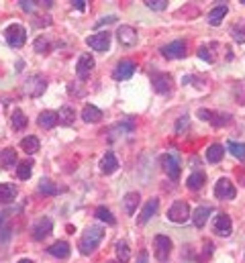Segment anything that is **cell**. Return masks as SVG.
Masks as SVG:
<instances>
[{
  "mask_svg": "<svg viewBox=\"0 0 245 263\" xmlns=\"http://www.w3.org/2000/svg\"><path fill=\"white\" fill-rule=\"evenodd\" d=\"M72 4H74L78 10H84V8H86V2H84V0H76V2H72Z\"/></svg>",
  "mask_w": 245,
  "mask_h": 263,
  "instance_id": "cell-47",
  "label": "cell"
},
{
  "mask_svg": "<svg viewBox=\"0 0 245 263\" xmlns=\"http://www.w3.org/2000/svg\"><path fill=\"white\" fill-rule=\"evenodd\" d=\"M6 241H10V227L8 225H4L0 229V245H4Z\"/></svg>",
  "mask_w": 245,
  "mask_h": 263,
  "instance_id": "cell-43",
  "label": "cell"
},
{
  "mask_svg": "<svg viewBox=\"0 0 245 263\" xmlns=\"http://www.w3.org/2000/svg\"><path fill=\"white\" fill-rule=\"evenodd\" d=\"M229 12V6H227V2H221V4H217L211 12H209V25H213V27H217V25H221V20L225 18V14Z\"/></svg>",
  "mask_w": 245,
  "mask_h": 263,
  "instance_id": "cell-18",
  "label": "cell"
},
{
  "mask_svg": "<svg viewBox=\"0 0 245 263\" xmlns=\"http://www.w3.org/2000/svg\"><path fill=\"white\" fill-rule=\"evenodd\" d=\"M139 194L137 192H129V194H125V198H123V208H125V214L127 216H133L135 214V210H137V206H139Z\"/></svg>",
  "mask_w": 245,
  "mask_h": 263,
  "instance_id": "cell-23",
  "label": "cell"
},
{
  "mask_svg": "<svg viewBox=\"0 0 245 263\" xmlns=\"http://www.w3.org/2000/svg\"><path fill=\"white\" fill-rule=\"evenodd\" d=\"M117 167H119V161H117L115 153H113V151H106V155H104L102 161H100V171L106 173V176H110V173L117 171Z\"/></svg>",
  "mask_w": 245,
  "mask_h": 263,
  "instance_id": "cell-21",
  "label": "cell"
},
{
  "mask_svg": "<svg viewBox=\"0 0 245 263\" xmlns=\"http://www.w3.org/2000/svg\"><path fill=\"white\" fill-rule=\"evenodd\" d=\"M74 119H76V111L72 108V106H61L59 108V113H57V121H59V125H63V127H70V125H74Z\"/></svg>",
  "mask_w": 245,
  "mask_h": 263,
  "instance_id": "cell-28",
  "label": "cell"
},
{
  "mask_svg": "<svg viewBox=\"0 0 245 263\" xmlns=\"http://www.w3.org/2000/svg\"><path fill=\"white\" fill-rule=\"evenodd\" d=\"M31 171H33V161L27 159V161H20L18 167H16V176L18 180H29L31 178Z\"/></svg>",
  "mask_w": 245,
  "mask_h": 263,
  "instance_id": "cell-35",
  "label": "cell"
},
{
  "mask_svg": "<svg viewBox=\"0 0 245 263\" xmlns=\"http://www.w3.org/2000/svg\"><path fill=\"white\" fill-rule=\"evenodd\" d=\"M47 251H49V255H53V257H57V259H65V257H70V243H65V241H55Z\"/></svg>",
  "mask_w": 245,
  "mask_h": 263,
  "instance_id": "cell-26",
  "label": "cell"
},
{
  "mask_svg": "<svg viewBox=\"0 0 245 263\" xmlns=\"http://www.w3.org/2000/svg\"><path fill=\"white\" fill-rule=\"evenodd\" d=\"M158 208H160V200H158V198H149V200L145 202V206L141 208L139 216H137V225H145V223H149V221H151V216H155Z\"/></svg>",
  "mask_w": 245,
  "mask_h": 263,
  "instance_id": "cell-13",
  "label": "cell"
},
{
  "mask_svg": "<svg viewBox=\"0 0 245 263\" xmlns=\"http://www.w3.org/2000/svg\"><path fill=\"white\" fill-rule=\"evenodd\" d=\"M231 231H233V225H231L229 214H225V212L217 214V218H215V233L221 235V237H229Z\"/></svg>",
  "mask_w": 245,
  "mask_h": 263,
  "instance_id": "cell-17",
  "label": "cell"
},
{
  "mask_svg": "<svg viewBox=\"0 0 245 263\" xmlns=\"http://www.w3.org/2000/svg\"><path fill=\"white\" fill-rule=\"evenodd\" d=\"M219 51V43H207V45H201L198 47V57L209 61V63H215L217 61V53Z\"/></svg>",
  "mask_w": 245,
  "mask_h": 263,
  "instance_id": "cell-19",
  "label": "cell"
},
{
  "mask_svg": "<svg viewBox=\"0 0 245 263\" xmlns=\"http://www.w3.org/2000/svg\"><path fill=\"white\" fill-rule=\"evenodd\" d=\"M86 43L96 51H106L110 47V35L108 33H96V35H90L86 39Z\"/></svg>",
  "mask_w": 245,
  "mask_h": 263,
  "instance_id": "cell-14",
  "label": "cell"
},
{
  "mask_svg": "<svg viewBox=\"0 0 245 263\" xmlns=\"http://www.w3.org/2000/svg\"><path fill=\"white\" fill-rule=\"evenodd\" d=\"M145 4H147L151 10H166L170 2H168V0H147Z\"/></svg>",
  "mask_w": 245,
  "mask_h": 263,
  "instance_id": "cell-40",
  "label": "cell"
},
{
  "mask_svg": "<svg viewBox=\"0 0 245 263\" xmlns=\"http://www.w3.org/2000/svg\"><path fill=\"white\" fill-rule=\"evenodd\" d=\"M196 115H198L203 121L211 123L213 127H225V125L229 123V115H219V113H213V111H207V108H201Z\"/></svg>",
  "mask_w": 245,
  "mask_h": 263,
  "instance_id": "cell-12",
  "label": "cell"
},
{
  "mask_svg": "<svg viewBox=\"0 0 245 263\" xmlns=\"http://www.w3.org/2000/svg\"><path fill=\"white\" fill-rule=\"evenodd\" d=\"M223 157H225V147H223L221 143H215V145H211V147L207 149V159H209L211 163H219Z\"/></svg>",
  "mask_w": 245,
  "mask_h": 263,
  "instance_id": "cell-30",
  "label": "cell"
},
{
  "mask_svg": "<svg viewBox=\"0 0 245 263\" xmlns=\"http://www.w3.org/2000/svg\"><path fill=\"white\" fill-rule=\"evenodd\" d=\"M35 51L37 53H49L51 51V41L47 39V37H37V41H35Z\"/></svg>",
  "mask_w": 245,
  "mask_h": 263,
  "instance_id": "cell-38",
  "label": "cell"
},
{
  "mask_svg": "<svg viewBox=\"0 0 245 263\" xmlns=\"http://www.w3.org/2000/svg\"><path fill=\"white\" fill-rule=\"evenodd\" d=\"M235 96H237V102H239V104H245V84H239V86H237Z\"/></svg>",
  "mask_w": 245,
  "mask_h": 263,
  "instance_id": "cell-44",
  "label": "cell"
},
{
  "mask_svg": "<svg viewBox=\"0 0 245 263\" xmlns=\"http://www.w3.org/2000/svg\"><path fill=\"white\" fill-rule=\"evenodd\" d=\"M115 253H117V261L119 263H127L131 259V249L127 245V241H117L115 245Z\"/></svg>",
  "mask_w": 245,
  "mask_h": 263,
  "instance_id": "cell-31",
  "label": "cell"
},
{
  "mask_svg": "<svg viewBox=\"0 0 245 263\" xmlns=\"http://www.w3.org/2000/svg\"><path fill=\"white\" fill-rule=\"evenodd\" d=\"M18 263H33V261H31V259H20Z\"/></svg>",
  "mask_w": 245,
  "mask_h": 263,
  "instance_id": "cell-49",
  "label": "cell"
},
{
  "mask_svg": "<svg viewBox=\"0 0 245 263\" xmlns=\"http://www.w3.org/2000/svg\"><path fill=\"white\" fill-rule=\"evenodd\" d=\"M211 212H213V208H211V206H198V208L192 212V223H194V227L203 229V227L207 225V221H209Z\"/></svg>",
  "mask_w": 245,
  "mask_h": 263,
  "instance_id": "cell-24",
  "label": "cell"
},
{
  "mask_svg": "<svg viewBox=\"0 0 245 263\" xmlns=\"http://www.w3.org/2000/svg\"><path fill=\"white\" fill-rule=\"evenodd\" d=\"M160 163H162V169L164 173L170 178V180H178L180 178V161L174 153H166L160 157Z\"/></svg>",
  "mask_w": 245,
  "mask_h": 263,
  "instance_id": "cell-4",
  "label": "cell"
},
{
  "mask_svg": "<svg viewBox=\"0 0 245 263\" xmlns=\"http://www.w3.org/2000/svg\"><path fill=\"white\" fill-rule=\"evenodd\" d=\"M215 196L219 200H233L237 196V190H235V186L231 184L229 178H221L215 186Z\"/></svg>",
  "mask_w": 245,
  "mask_h": 263,
  "instance_id": "cell-8",
  "label": "cell"
},
{
  "mask_svg": "<svg viewBox=\"0 0 245 263\" xmlns=\"http://www.w3.org/2000/svg\"><path fill=\"white\" fill-rule=\"evenodd\" d=\"M205 182H207V176H205L203 171H196V173H192V176L188 178V182H186V186H188V190H192V192H196V190H201V188L205 186Z\"/></svg>",
  "mask_w": 245,
  "mask_h": 263,
  "instance_id": "cell-33",
  "label": "cell"
},
{
  "mask_svg": "<svg viewBox=\"0 0 245 263\" xmlns=\"http://www.w3.org/2000/svg\"><path fill=\"white\" fill-rule=\"evenodd\" d=\"M94 214H96V218H98V221H102V223H106V225H115V223H117V221H115V216H113V212H110L106 206H98Z\"/></svg>",
  "mask_w": 245,
  "mask_h": 263,
  "instance_id": "cell-36",
  "label": "cell"
},
{
  "mask_svg": "<svg viewBox=\"0 0 245 263\" xmlns=\"http://www.w3.org/2000/svg\"><path fill=\"white\" fill-rule=\"evenodd\" d=\"M186 53L188 51H186V41L184 39H176V41L162 47V55L166 59H182V57H186Z\"/></svg>",
  "mask_w": 245,
  "mask_h": 263,
  "instance_id": "cell-3",
  "label": "cell"
},
{
  "mask_svg": "<svg viewBox=\"0 0 245 263\" xmlns=\"http://www.w3.org/2000/svg\"><path fill=\"white\" fill-rule=\"evenodd\" d=\"M190 216H192L190 204L184 202V200H176V202L170 206V210H168V218H170L172 223H176V225H184Z\"/></svg>",
  "mask_w": 245,
  "mask_h": 263,
  "instance_id": "cell-2",
  "label": "cell"
},
{
  "mask_svg": "<svg viewBox=\"0 0 245 263\" xmlns=\"http://www.w3.org/2000/svg\"><path fill=\"white\" fill-rule=\"evenodd\" d=\"M16 186L14 184H10V182H4V184H0V204H8V202H12L14 198H16Z\"/></svg>",
  "mask_w": 245,
  "mask_h": 263,
  "instance_id": "cell-25",
  "label": "cell"
},
{
  "mask_svg": "<svg viewBox=\"0 0 245 263\" xmlns=\"http://www.w3.org/2000/svg\"><path fill=\"white\" fill-rule=\"evenodd\" d=\"M137 263H147V253H145V251H141V255H139Z\"/></svg>",
  "mask_w": 245,
  "mask_h": 263,
  "instance_id": "cell-48",
  "label": "cell"
},
{
  "mask_svg": "<svg viewBox=\"0 0 245 263\" xmlns=\"http://www.w3.org/2000/svg\"><path fill=\"white\" fill-rule=\"evenodd\" d=\"M35 4H39V2H33V0H20V2H18V6H20L23 10H27V12H29V10H33V8H35Z\"/></svg>",
  "mask_w": 245,
  "mask_h": 263,
  "instance_id": "cell-45",
  "label": "cell"
},
{
  "mask_svg": "<svg viewBox=\"0 0 245 263\" xmlns=\"http://www.w3.org/2000/svg\"><path fill=\"white\" fill-rule=\"evenodd\" d=\"M151 84H153V90L158 92V94H168L170 90H172V76H168V74H155L153 78H151Z\"/></svg>",
  "mask_w": 245,
  "mask_h": 263,
  "instance_id": "cell-15",
  "label": "cell"
},
{
  "mask_svg": "<svg viewBox=\"0 0 245 263\" xmlns=\"http://www.w3.org/2000/svg\"><path fill=\"white\" fill-rule=\"evenodd\" d=\"M231 35H233V39H235L237 43H245V20L237 23V25L231 29Z\"/></svg>",
  "mask_w": 245,
  "mask_h": 263,
  "instance_id": "cell-39",
  "label": "cell"
},
{
  "mask_svg": "<svg viewBox=\"0 0 245 263\" xmlns=\"http://www.w3.org/2000/svg\"><path fill=\"white\" fill-rule=\"evenodd\" d=\"M229 151L239 159V161H245V143H237V141H229L227 143Z\"/></svg>",
  "mask_w": 245,
  "mask_h": 263,
  "instance_id": "cell-37",
  "label": "cell"
},
{
  "mask_svg": "<svg viewBox=\"0 0 245 263\" xmlns=\"http://www.w3.org/2000/svg\"><path fill=\"white\" fill-rule=\"evenodd\" d=\"M135 63L133 61H129V59H123V61H119L117 63V68H115V72H113V78L115 80H119V82H123V80H129L133 74H135Z\"/></svg>",
  "mask_w": 245,
  "mask_h": 263,
  "instance_id": "cell-11",
  "label": "cell"
},
{
  "mask_svg": "<svg viewBox=\"0 0 245 263\" xmlns=\"http://www.w3.org/2000/svg\"><path fill=\"white\" fill-rule=\"evenodd\" d=\"M57 123H59V121H57V113H53V111H43V113L37 117V125H39L41 129H53Z\"/></svg>",
  "mask_w": 245,
  "mask_h": 263,
  "instance_id": "cell-20",
  "label": "cell"
},
{
  "mask_svg": "<svg viewBox=\"0 0 245 263\" xmlns=\"http://www.w3.org/2000/svg\"><path fill=\"white\" fill-rule=\"evenodd\" d=\"M0 225H2V216H0Z\"/></svg>",
  "mask_w": 245,
  "mask_h": 263,
  "instance_id": "cell-51",
  "label": "cell"
},
{
  "mask_svg": "<svg viewBox=\"0 0 245 263\" xmlns=\"http://www.w3.org/2000/svg\"><path fill=\"white\" fill-rule=\"evenodd\" d=\"M20 149H23L25 153H29V155L37 153V151H39V139H37L35 135H29V137H25V139L20 141Z\"/></svg>",
  "mask_w": 245,
  "mask_h": 263,
  "instance_id": "cell-32",
  "label": "cell"
},
{
  "mask_svg": "<svg viewBox=\"0 0 245 263\" xmlns=\"http://www.w3.org/2000/svg\"><path fill=\"white\" fill-rule=\"evenodd\" d=\"M153 247H155V257L160 261H166L170 257V253H172V239H168L166 235H155Z\"/></svg>",
  "mask_w": 245,
  "mask_h": 263,
  "instance_id": "cell-9",
  "label": "cell"
},
{
  "mask_svg": "<svg viewBox=\"0 0 245 263\" xmlns=\"http://www.w3.org/2000/svg\"><path fill=\"white\" fill-rule=\"evenodd\" d=\"M92 70H94V57H92L90 53L80 55V59H78V63H76V74H78V78H80L82 82L88 80L90 74H92Z\"/></svg>",
  "mask_w": 245,
  "mask_h": 263,
  "instance_id": "cell-10",
  "label": "cell"
},
{
  "mask_svg": "<svg viewBox=\"0 0 245 263\" xmlns=\"http://www.w3.org/2000/svg\"><path fill=\"white\" fill-rule=\"evenodd\" d=\"M4 37H6V41H8L10 47H20L27 41V31H25L23 25H10L4 31Z\"/></svg>",
  "mask_w": 245,
  "mask_h": 263,
  "instance_id": "cell-6",
  "label": "cell"
},
{
  "mask_svg": "<svg viewBox=\"0 0 245 263\" xmlns=\"http://www.w3.org/2000/svg\"><path fill=\"white\" fill-rule=\"evenodd\" d=\"M39 192L45 194V196H55V194L65 192V188H63V186H57L55 182H51V180H47V178H43V180L39 182Z\"/></svg>",
  "mask_w": 245,
  "mask_h": 263,
  "instance_id": "cell-22",
  "label": "cell"
},
{
  "mask_svg": "<svg viewBox=\"0 0 245 263\" xmlns=\"http://www.w3.org/2000/svg\"><path fill=\"white\" fill-rule=\"evenodd\" d=\"M188 127H190V119L184 115V117H180V119H178V123H176V133H178V135H182Z\"/></svg>",
  "mask_w": 245,
  "mask_h": 263,
  "instance_id": "cell-41",
  "label": "cell"
},
{
  "mask_svg": "<svg viewBox=\"0 0 245 263\" xmlns=\"http://www.w3.org/2000/svg\"><path fill=\"white\" fill-rule=\"evenodd\" d=\"M10 123H12V129H14V131H23L29 121H27L25 113H23L20 108H16V111L12 113V117H10Z\"/></svg>",
  "mask_w": 245,
  "mask_h": 263,
  "instance_id": "cell-34",
  "label": "cell"
},
{
  "mask_svg": "<svg viewBox=\"0 0 245 263\" xmlns=\"http://www.w3.org/2000/svg\"><path fill=\"white\" fill-rule=\"evenodd\" d=\"M14 163H16V151H14L12 147L2 149V153H0V167H2V169H8V167H12Z\"/></svg>",
  "mask_w": 245,
  "mask_h": 263,
  "instance_id": "cell-29",
  "label": "cell"
},
{
  "mask_svg": "<svg viewBox=\"0 0 245 263\" xmlns=\"http://www.w3.org/2000/svg\"><path fill=\"white\" fill-rule=\"evenodd\" d=\"M53 231V221L49 218V216H43V218H39L35 225H33V229H31V235H33V239L35 241H43V239H47L49 237V233Z\"/></svg>",
  "mask_w": 245,
  "mask_h": 263,
  "instance_id": "cell-7",
  "label": "cell"
},
{
  "mask_svg": "<svg viewBox=\"0 0 245 263\" xmlns=\"http://www.w3.org/2000/svg\"><path fill=\"white\" fill-rule=\"evenodd\" d=\"M82 119H84L86 123H98V121H102V111L96 108L94 104H86V106L82 108Z\"/></svg>",
  "mask_w": 245,
  "mask_h": 263,
  "instance_id": "cell-27",
  "label": "cell"
},
{
  "mask_svg": "<svg viewBox=\"0 0 245 263\" xmlns=\"http://www.w3.org/2000/svg\"><path fill=\"white\" fill-rule=\"evenodd\" d=\"M45 88H47V80H45V78H41V76H31V78L25 82L23 92H25L27 96H31V98H37V96H41V94L45 92Z\"/></svg>",
  "mask_w": 245,
  "mask_h": 263,
  "instance_id": "cell-5",
  "label": "cell"
},
{
  "mask_svg": "<svg viewBox=\"0 0 245 263\" xmlns=\"http://www.w3.org/2000/svg\"><path fill=\"white\" fill-rule=\"evenodd\" d=\"M106 263H119V261H106Z\"/></svg>",
  "mask_w": 245,
  "mask_h": 263,
  "instance_id": "cell-50",
  "label": "cell"
},
{
  "mask_svg": "<svg viewBox=\"0 0 245 263\" xmlns=\"http://www.w3.org/2000/svg\"><path fill=\"white\" fill-rule=\"evenodd\" d=\"M115 20H117V16H104V18H100V20L96 23V29L102 27V25H110V23H115Z\"/></svg>",
  "mask_w": 245,
  "mask_h": 263,
  "instance_id": "cell-46",
  "label": "cell"
},
{
  "mask_svg": "<svg viewBox=\"0 0 245 263\" xmlns=\"http://www.w3.org/2000/svg\"><path fill=\"white\" fill-rule=\"evenodd\" d=\"M182 82H184L186 86H188V84H194L196 88H205V80H201V78H194V76H186Z\"/></svg>",
  "mask_w": 245,
  "mask_h": 263,
  "instance_id": "cell-42",
  "label": "cell"
},
{
  "mask_svg": "<svg viewBox=\"0 0 245 263\" xmlns=\"http://www.w3.org/2000/svg\"><path fill=\"white\" fill-rule=\"evenodd\" d=\"M102 237H104V231H102V227H88L86 229V233L82 235V239H80V253L82 255H90V253H94L96 251V247L100 245V241H102Z\"/></svg>",
  "mask_w": 245,
  "mask_h": 263,
  "instance_id": "cell-1",
  "label": "cell"
},
{
  "mask_svg": "<svg viewBox=\"0 0 245 263\" xmlns=\"http://www.w3.org/2000/svg\"><path fill=\"white\" fill-rule=\"evenodd\" d=\"M117 37H119V41H121L123 45H127V47H133V45L137 43V31H135V27H129V25L119 27Z\"/></svg>",
  "mask_w": 245,
  "mask_h": 263,
  "instance_id": "cell-16",
  "label": "cell"
}]
</instances>
